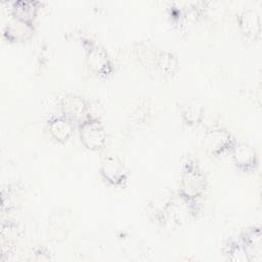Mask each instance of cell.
Listing matches in <instances>:
<instances>
[{"mask_svg": "<svg viewBox=\"0 0 262 262\" xmlns=\"http://www.w3.org/2000/svg\"><path fill=\"white\" fill-rule=\"evenodd\" d=\"M232 159L234 164L242 169L248 170L256 164V151L248 143L242 142L232 145Z\"/></svg>", "mask_w": 262, "mask_h": 262, "instance_id": "6", "label": "cell"}, {"mask_svg": "<svg viewBox=\"0 0 262 262\" xmlns=\"http://www.w3.org/2000/svg\"><path fill=\"white\" fill-rule=\"evenodd\" d=\"M87 104L78 95L68 94L61 99V110L66 118L75 121L83 120L87 114Z\"/></svg>", "mask_w": 262, "mask_h": 262, "instance_id": "4", "label": "cell"}, {"mask_svg": "<svg viewBox=\"0 0 262 262\" xmlns=\"http://www.w3.org/2000/svg\"><path fill=\"white\" fill-rule=\"evenodd\" d=\"M239 27L243 33L250 38H256L260 32V18L255 9H245L239 15Z\"/></svg>", "mask_w": 262, "mask_h": 262, "instance_id": "9", "label": "cell"}, {"mask_svg": "<svg viewBox=\"0 0 262 262\" xmlns=\"http://www.w3.org/2000/svg\"><path fill=\"white\" fill-rule=\"evenodd\" d=\"M205 189V177L196 166H187L180 181L181 193L188 200L200 196Z\"/></svg>", "mask_w": 262, "mask_h": 262, "instance_id": "1", "label": "cell"}, {"mask_svg": "<svg viewBox=\"0 0 262 262\" xmlns=\"http://www.w3.org/2000/svg\"><path fill=\"white\" fill-rule=\"evenodd\" d=\"M175 64L176 63L171 54L163 53L162 55L159 56V66L162 68L163 71L169 73V72L173 71V69L175 68Z\"/></svg>", "mask_w": 262, "mask_h": 262, "instance_id": "13", "label": "cell"}, {"mask_svg": "<svg viewBox=\"0 0 262 262\" xmlns=\"http://www.w3.org/2000/svg\"><path fill=\"white\" fill-rule=\"evenodd\" d=\"M37 6L35 2L32 1H17L13 6L14 17L26 21H31V19L35 16Z\"/></svg>", "mask_w": 262, "mask_h": 262, "instance_id": "11", "label": "cell"}, {"mask_svg": "<svg viewBox=\"0 0 262 262\" xmlns=\"http://www.w3.org/2000/svg\"><path fill=\"white\" fill-rule=\"evenodd\" d=\"M100 171L103 178L113 184H119L125 178L123 164L115 156H108L103 159Z\"/></svg>", "mask_w": 262, "mask_h": 262, "instance_id": "5", "label": "cell"}, {"mask_svg": "<svg viewBox=\"0 0 262 262\" xmlns=\"http://www.w3.org/2000/svg\"><path fill=\"white\" fill-rule=\"evenodd\" d=\"M203 144L208 152L218 155L232 146V139L226 130L213 129L205 134Z\"/></svg>", "mask_w": 262, "mask_h": 262, "instance_id": "3", "label": "cell"}, {"mask_svg": "<svg viewBox=\"0 0 262 262\" xmlns=\"http://www.w3.org/2000/svg\"><path fill=\"white\" fill-rule=\"evenodd\" d=\"M49 132L57 141H66L73 134L72 121L66 117H57L52 119L48 125Z\"/></svg>", "mask_w": 262, "mask_h": 262, "instance_id": "10", "label": "cell"}, {"mask_svg": "<svg viewBox=\"0 0 262 262\" xmlns=\"http://www.w3.org/2000/svg\"><path fill=\"white\" fill-rule=\"evenodd\" d=\"M182 115L187 120V122L194 123L199 121V118L201 117V112L195 104L185 103L182 107Z\"/></svg>", "mask_w": 262, "mask_h": 262, "instance_id": "12", "label": "cell"}, {"mask_svg": "<svg viewBox=\"0 0 262 262\" xmlns=\"http://www.w3.org/2000/svg\"><path fill=\"white\" fill-rule=\"evenodd\" d=\"M80 138L88 149L97 150L105 142V132L97 120L88 119L84 120L80 126Z\"/></svg>", "mask_w": 262, "mask_h": 262, "instance_id": "2", "label": "cell"}, {"mask_svg": "<svg viewBox=\"0 0 262 262\" xmlns=\"http://www.w3.org/2000/svg\"><path fill=\"white\" fill-rule=\"evenodd\" d=\"M33 34V27L30 21L14 17L8 23L5 29V35L11 41H25Z\"/></svg>", "mask_w": 262, "mask_h": 262, "instance_id": "8", "label": "cell"}, {"mask_svg": "<svg viewBox=\"0 0 262 262\" xmlns=\"http://www.w3.org/2000/svg\"><path fill=\"white\" fill-rule=\"evenodd\" d=\"M86 61L88 68L96 74H106L110 72L111 62L107 53L98 46H93L88 50Z\"/></svg>", "mask_w": 262, "mask_h": 262, "instance_id": "7", "label": "cell"}]
</instances>
